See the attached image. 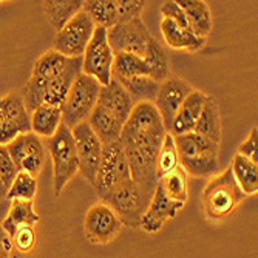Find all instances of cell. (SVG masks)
Listing matches in <instances>:
<instances>
[{
    "label": "cell",
    "mask_w": 258,
    "mask_h": 258,
    "mask_svg": "<svg viewBox=\"0 0 258 258\" xmlns=\"http://www.w3.org/2000/svg\"><path fill=\"white\" fill-rule=\"evenodd\" d=\"M161 14H162V19H169L173 23H176L178 27L190 30L189 23H187V19H185V14L181 10V7L178 5L176 0H167V2H164L161 5Z\"/></svg>",
    "instance_id": "39"
},
{
    "label": "cell",
    "mask_w": 258,
    "mask_h": 258,
    "mask_svg": "<svg viewBox=\"0 0 258 258\" xmlns=\"http://www.w3.org/2000/svg\"><path fill=\"white\" fill-rule=\"evenodd\" d=\"M7 150L14 161L19 172L37 176L43 167L46 149L43 141L33 132L17 136L13 143L7 146Z\"/></svg>",
    "instance_id": "13"
},
{
    "label": "cell",
    "mask_w": 258,
    "mask_h": 258,
    "mask_svg": "<svg viewBox=\"0 0 258 258\" xmlns=\"http://www.w3.org/2000/svg\"><path fill=\"white\" fill-rule=\"evenodd\" d=\"M161 34L170 48L184 50L187 53L201 51L207 43V39L197 36L192 30L178 27L176 23L169 19L161 20Z\"/></svg>",
    "instance_id": "21"
},
{
    "label": "cell",
    "mask_w": 258,
    "mask_h": 258,
    "mask_svg": "<svg viewBox=\"0 0 258 258\" xmlns=\"http://www.w3.org/2000/svg\"><path fill=\"white\" fill-rule=\"evenodd\" d=\"M10 200L7 198V200H2L0 201V224L4 223V220L7 218V215H8V209H10Z\"/></svg>",
    "instance_id": "42"
},
{
    "label": "cell",
    "mask_w": 258,
    "mask_h": 258,
    "mask_svg": "<svg viewBox=\"0 0 258 258\" xmlns=\"http://www.w3.org/2000/svg\"><path fill=\"white\" fill-rule=\"evenodd\" d=\"M31 132V114L27 110L19 93L4 96V118L0 122V146L7 147L10 143Z\"/></svg>",
    "instance_id": "16"
},
{
    "label": "cell",
    "mask_w": 258,
    "mask_h": 258,
    "mask_svg": "<svg viewBox=\"0 0 258 258\" xmlns=\"http://www.w3.org/2000/svg\"><path fill=\"white\" fill-rule=\"evenodd\" d=\"M17 173H19V170L16 167L14 161L11 159L7 147L0 146V179H2V182L5 184L7 189H10V185L14 181Z\"/></svg>",
    "instance_id": "38"
},
{
    "label": "cell",
    "mask_w": 258,
    "mask_h": 258,
    "mask_svg": "<svg viewBox=\"0 0 258 258\" xmlns=\"http://www.w3.org/2000/svg\"><path fill=\"white\" fill-rule=\"evenodd\" d=\"M81 73H82V57L70 59V62H68V65L63 72L46 85L45 95H43V104L62 108V105L68 96L70 88H72L75 79Z\"/></svg>",
    "instance_id": "18"
},
{
    "label": "cell",
    "mask_w": 258,
    "mask_h": 258,
    "mask_svg": "<svg viewBox=\"0 0 258 258\" xmlns=\"http://www.w3.org/2000/svg\"><path fill=\"white\" fill-rule=\"evenodd\" d=\"M230 170L246 197L255 195L258 192V166L255 162L235 153L232 158Z\"/></svg>",
    "instance_id": "29"
},
{
    "label": "cell",
    "mask_w": 258,
    "mask_h": 258,
    "mask_svg": "<svg viewBox=\"0 0 258 258\" xmlns=\"http://www.w3.org/2000/svg\"><path fill=\"white\" fill-rule=\"evenodd\" d=\"M152 34L143 19H135L125 23H116L107 30L108 45L114 54L128 53L144 57L147 43Z\"/></svg>",
    "instance_id": "11"
},
{
    "label": "cell",
    "mask_w": 258,
    "mask_h": 258,
    "mask_svg": "<svg viewBox=\"0 0 258 258\" xmlns=\"http://www.w3.org/2000/svg\"><path fill=\"white\" fill-rule=\"evenodd\" d=\"M166 135L153 102L135 104L121 133L119 143L128 159L132 179L150 197L158 184L156 158Z\"/></svg>",
    "instance_id": "1"
},
{
    "label": "cell",
    "mask_w": 258,
    "mask_h": 258,
    "mask_svg": "<svg viewBox=\"0 0 258 258\" xmlns=\"http://www.w3.org/2000/svg\"><path fill=\"white\" fill-rule=\"evenodd\" d=\"M82 0H48L43 2V13L50 25L59 31L82 10Z\"/></svg>",
    "instance_id": "27"
},
{
    "label": "cell",
    "mask_w": 258,
    "mask_h": 258,
    "mask_svg": "<svg viewBox=\"0 0 258 258\" xmlns=\"http://www.w3.org/2000/svg\"><path fill=\"white\" fill-rule=\"evenodd\" d=\"M4 118V96H0V122Z\"/></svg>",
    "instance_id": "44"
},
{
    "label": "cell",
    "mask_w": 258,
    "mask_h": 258,
    "mask_svg": "<svg viewBox=\"0 0 258 258\" xmlns=\"http://www.w3.org/2000/svg\"><path fill=\"white\" fill-rule=\"evenodd\" d=\"M39 221H40V217L34 209V201L13 200L10 203L8 215L0 226H2V229L11 237L19 227L36 226Z\"/></svg>",
    "instance_id": "25"
},
{
    "label": "cell",
    "mask_w": 258,
    "mask_h": 258,
    "mask_svg": "<svg viewBox=\"0 0 258 258\" xmlns=\"http://www.w3.org/2000/svg\"><path fill=\"white\" fill-rule=\"evenodd\" d=\"M45 149L53 164L54 195L59 197L65 185L79 173V159L72 130L60 124L57 132L50 139H45Z\"/></svg>",
    "instance_id": "4"
},
{
    "label": "cell",
    "mask_w": 258,
    "mask_h": 258,
    "mask_svg": "<svg viewBox=\"0 0 258 258\" xmlns=\"http://www.w3.org/2000/svg\"><path fill=\"white\" fill-rule=\"evenodd\" d=\"M116 82L121 84V87L128 93L135 104H138V102H153L156 98L158 88H159V84L155 82L153 79L147 78V76L119 79Z\"/></svg>",
    "instance_id": "33"
},
{
    "label": "cell",
    "mask_w": 258,
    "mask_h": 258,
    "mask_svg": "<svg viewBox=\"0 0 258 258\" xmlns=\"http://www.w3.org/2000/svg\"><path fill=\"white\" fill-rule=\"evenodd\" d=\"M70 59L59 54L54 50H50L43 53L33 67V73L28 82L23 85L20 96L22 101L25 104L27 110L34 111L37 107L43 104V95H45V88L53 79H56L63 70L67 68Z\"/></svg>",
    "instance_id": "6"
},
{
    "label": "cell",
    "mask_w": 258,
    "mask_h": 258,
    "mask_svg": "<svg viewBox=\"0 0 258 258\" xmlns=\"http://www.w3.org/2000/svg\"><path fill=\"white\" fill-rule=\"evenodd\" d=\"M144 60L147 62L149 72H150L149 78L153 79L155 82L161 84L167 78H170V60H169L167 51L161 45V42L156 40L153 36L150 37L147 43Z\"/></svg>",
    "instance_id": "28"
},
{
    "label": "cell",
    "mask_w": 258,
    "mask_h": 258,
    "mask_svg": "<svg viewBox=\"0 0 258 258\" xmlns=\"http://www.w3.org/2000/svg\"><path fill=\"white\" fill-rule=\"evenodd\" d=\"M13 247H16L19 252L28 253L36 247L37 243V233L34 226H23L19 227L11 235Z\"/></svg>",
    "instance_id": "36"
},
{
    "label": "cell",
    "mask_w": 258,
    "mask_h": 258,
    "mask_svg": "<svg viewBox=\"0 0 258 258\" xmlns=\"http://www.w3.org/2000/svg\"><path fill=\"white\" fill-rule=\"evenodd\" d=\"M194 133L220 144L221 141V114L218 102L214 96H207V101L198 116Z\"/></svg>",
    "instance_id": "24"
},
{
    "label": "cell",
    "mask_w": 258,
    "mask_h": 258,
    "mask_svg": "<svg viewBox=\"0 0 258 258\" xmlns=\"http://www.w3.org/2000/svg\"><path fill=\"white\" fill-rule=\"evenodd\" d=\"M150 72L147 62L144 57L136 56V54H128V53H119L114 54L113 60V68H111V76L113 79H130V78H138V76H147L149 78Z\"/></svg>",
    "instance_id": "30"
},
{
    "label": "cell",
    "mask_w": 258,
    "mask_h": 258,
    "mask_svg": "<svg viewBox=\"0 0 258 258\" xmlns=\"http://www.w3.org/2000/svg\"><path fill=\"white\" fill-rule=\"evenodd\" d=\"M184 206H185L184 203L172 201L170 198H167L166 194L162 192L161 185L156 184L153 197L146 209L143 218H141L139 227L147 233H158L164 227V224L173 220L179 214V210H182Z\"/></svg>",
    "instance_id": "17"
},
{
    "label": "cell",
    "mask_w": 258,
    "mask_h": 258,
    "mask_svg": "<svg viewBox=\"0 0 258 258\" xmlns=\"http://www.w3.org/2000/svg\"><path fill=\"white\" fill-rule=\"evenodd\" d=\"M95 30L96 25L93 23L90 16L81 10L62 30L56 33L53 50L68 59L82 57Z\"/></svg>",
    "instance_id": "8"
},
{
    "label": "cell",
    "mask_w": 258,
    "mask_h": 258,
    "mask_svg": "<svg viewBox=\"0 0 258 258\" xmlns=\"http://www.w3.org/2000/svg\"><path fill=\"white\" fill-rule=\"evenodd\" d=\"M7 195H8V189L5 187V184L0 179V201L2 200H7Z\"/></svg>",
    "instance_id": "43"
},
{
    "label": "cell",
    "mask_w": 258,
    "mask_h": 258,
    "mask_svg": "<svg viewBox=\"0 0 258 258\" xmlns=\"http://www.w3.org/2000/svg\"><path fill=\"white\" fill-rule=\"evenodd\" d=\"M113 60H114V53L111 51L108 45L107 30L96 27L82 56V73L96 79L101 84V87H105L113 79L111 76Z\"/></svg>",
    "instance_id": "9"
},
{
    "label": "cell",
    "mask_w": 258,
    "mask_h": 258,
    "mask_svg": "<svg viewBox=\"0 0 258 258\" xmlns=\"http://www.w3.org/2000/svg\"><path fill=\"white\" fill-rule=\"evenodd\" d=\"M175 138L179 166L187 176H214L220 166V144H215L197 133H185Z\"/></svg>",
    "instance_id": "3"
},
{
    "label": "cell",
    "mask_w": 258,
    "mask_h": 258,
    "mask_svg": "<svg viewBox=\"0 0 258 258\" xmlns=\"http://www.w3.org/2000/svg\"><path fill=\"white\" fill-rule=\"evenodd\" d=\"M62 124V108L42 104L31 111V132L40 139H50Z\"/></svg>",
    "instance_id": "26"
},
{
    "label": "cell",
    "mask_w": 258,
    "mask_h": 258,
    "mask_svg": "<svg viewBox=\"0 0 258 258\" xmlns=\"http://www.w3.org/2000/svg\"><path fill=\"white\" fill-rule=\"evenodd\" d=\"M122 223L113 210L104 204L96 203L88 209L84 220L85 237L93 244L111 243L122 230Z\"/></svg>",
    "instance_id": "14"
},
{
    "label": "cell",
    "mask_w": 258,
    "mask_h": 258,
    "mask_svg": "<svg viewBox=\"0 0 258 258\" xmlns=\"http://www.w3.org/2000/svg\"><path fill=\"white\" fill-rule=\"evenodd\" d=\"M87 124L93 130V133L98 136L102 146L118 143L124 128V124L101 105H96L95 110L91 111Z\"/></svg>",
    "instance_id": "22"
},
{
    "label": "cell",
    "mask_w": 258,
    "mask_h": 258,
    "mask_svg": "<svg viewBox=\"0 0 258 258\" xmlns=\"http://www.w3.org/2000/svg\"><path fill=\"white\" fill-rule=\"evenodd\" d=\"M0 4H2V2H0Z\"/></svg>",
    "instance_id": "45"
},
{
    "label": "cell",
    "mask_w": 258,
    "mask_h": 258,
    "mask_svg": "<svg viewBox=\"0 0 258 258\" xmlns=\"http://www.w3.org/2000/svg\"><path fill=\"white\" fill-rule=\"evenodd\" d=\"M178 166H179V156H178V150L175 146V138H173V135L167 133L162 141L158 158H156V176H158V179H161L162 176H166L167 173L175 170Z\"/></svg>",
    "instance_id": "34"
},
{
    "label": "cell",
    "mask_w": 258,
    "mask_h": 258,
    "mask_svg": "<svg viewBox=\"0 0 258 258\" xmlns=\"http://www.w3.org/2000/svg\"><path fill=\"white\" fill-rule=\"evenodd\" d=\"M256 139H258V128L252 127V130L249 132L247 138L243 141L238 147V155L247 158L249 161L256 164Z\"/></svg>",
    "instance_id": "40"
},
{
    "label": "cell",
    "mask_w": 258,
    "mask_h": 258,
    "mask_svg": "<svg viewBox=\"0 0 258 258\" xmlns=\"http://www.w3.org/2000/svg\"><path fill=\"white\" fill-rule=\"evenodd\" d=\"M116 5H118V23L141 19V14L146 8L143 0H116Z\"/></svg>",
    "instance_id": "37"
},
{
    "label": "cell",
    "mask_w": 258,
    "mask_h": 258,
    "mask_svg": "<svg viewBox=\"0 0 258 258\" xmlns=\"http://www.w3.org/2000/svg\"><path fill=\"white\" fill-rule=\"evenodd\" d=\"M158 184L161 185V189L166 194V197L170 198L172 201H178L184 204L187 203V198H189V176H187V173L181 166H178L175 170L158 179Z\"/></svg>",
    "instance_id": "32"
},
{
    "label": "cell",
    "mask_w": 258,
    "mask_h": 258,
    "mask_svg": "<svg viewBox=\"0 0 258 258\" xmlns=\"http://www.w3.org/2000/svg\"><path fill=\"white\" fill-rule=\"evenodd\" d=\"M244 198L246 195L233 178L230 167H227L221 173L214 175L204 187L201 197L204 217L214 223L224 221L233 215Z\"/></svg>",
    "instance_id": "2"
},
{
    "label": "cell",
    "mask_w": 258,
    "mask_h": 258,
    "mask_svg": "<svg viewBox=\"0 0 258 258\" xmlns=\"http://www.w3.org/2000/svg\"><path fill=\"white\" fill-rule=\"evenodd\" d=\"M72 133L75 138V146L79 159V172L82 173V176L88 184L95 187L104 146L101 144L98 136L93 133L87 121L73 127Z\"/></svg>",
    "instance_id": "12"
},
{
    "label": "cell",
    "mask_w": 258,
    "mask_h": 258,
    "mask_svg": "<svg viewBox=\"0 0 258 258\" xmlns=\"http://www.w3.org/2000/svg\"><path fill=\"white\" fill-rule=\"evenodd\" d=\"M11 253H13L11 237L0 226V258H11Z\"/></svg>",
    "instance_id": "41"
},
{
    "label": "cell",
    "mask_w": 258,
    "mask_h": 258,
    "mask_svg": "<svg viewBox=\"0 0 258 258\" xmlns=\"http://www.w3.org/2000/svg\"><path fill=\"white\" fill-rule=\"evenodd\" d=\"M150 200L152 197L141 189L132 178L99 197V201L107 204L118 215L122 226L133 229L139 227L141 218H143Z\"/></svg>",
    "instance_id": "5"
},
{
    "label": "cell",
    "mask_w": 258,
    "mask_h": 258,
    "mask_svg": "<svg viewBox=\"0 0 258 258\" xmlns=\"http://www.w3.org/2000/svg\"><path fill=\"white\" fill-rule=\"evenodd\" d=\"M37 194V178L19 172L11 182L7 198L10 201L13 200H22V201H34Z\"/></svg>",
    "instance_id": "35"
},
{
    "label": "cell",
    "mask_w": 258,
    "mask_h": 258,
    "mask_svg": "<svg viewBox=\"0 0 258 258\" xmlns=\"http://www.w3.org/2000/svg\"><path fill=\"white\" fill-rule=\"evenodd\" d=\"M101 91V84L84 73H81L62 105V124L70 130L81 122H85L91 111L98 105V98Z\"/></svg>",
    "instance_id": "7"
},
{
    "label": "cell",
    "mask_w": 258,
    "mask_h": 258,
    "mask_svg": "<svg viewBox=\"0 0 258 258\" xmlns=\"http://www.w3.org/2000/svg\"><path fill=\"white\" fill-rule=\"evenodd\" d=\"M98 105L104 107L114 118H118L122 124H125L135 107V102L128 93L121 87V84L111 79L108 85L101 87Z\"/></svg>",
    "instance_id": "20"
},
{
    "label": "cell",
    "mask_w": 258,
    "mask_h": 258,
    "mask_svg": "<svg viewBox=\"0 0 258 258\" xmlns=\"http://www.w3.org/2000/svg\"><path fill=\"white\" fill-rule=\"evenodd\" d=\"M82 10L99 28L110 30L118 23V5H116V0H87V2H84Z\"/></svg>",
    "instance_id": "31"
},
{
    "label": "cell",
    "mask_w": 258,
    "mask_h": 258,
    "mask_svg": "<svg viewBox=\"0 0 258 258\" xmlns=\"http://www.w3.org/2000/svg\"><path fill=\"white\" fill-rule=\"evenodd\" d=\"M178 5L185 14L189 28L200 37L207 39L212 33L214 19L209 5L203 0H176Z\"/></svg>",
    "instance_id": "23"
},
{
    "label": "cell",
    "mask_w": 258,
    "mask_h": 258,
    "mask_svg": "<svg viewBox=\"0 0 258 258\" xmlns=\"http://www.w3.org/2000/svg\"><path fill=\"white\" fill-rule=\"evenodd\" d=\"M130 178H132L130 166H128L125 152L122 149V144L118 141V143L104 146L99 170H98L96 182H95L98 198L104 195L105 192H108L110 189H113V187H116L118 184Z\"/></svg>",
    "instance_id": "10"
},
{
    "label": "cell",
    "mask_w": 258,
    "mask_h": 258,
    "mask_svg": "<svg viewBox=\"0 0 258 258\" xmlns=\"http://www.w3.org/2000/svg\"><path fill=\"white\" fill-rule=\"evenodd\" d=\"M194 91V87L182 78L178 76H170L164 82L159 84L156 98L153 101V105L156 107L161 121L164 124L167 133H170L172 122L175 119V116L182 105L184 99Z\"/></svg>",
    "instance_id": "15"
},
{
    "label": "cell",
    "mask_w": 258,
    "mask_h": 258,
    "mask_svg": "<svg viewBox=\"0 0 258 258\" xmlns=\"http://www.w3.org/2000/svg\"><path fill=\"white\" fill-rule=\"evenodd\" d=\"M207 96L209 95H206L204 91L194 88V91L184 99L182 105L179 107L175 119L172 122L170 135L179 136V135H185V133L194 132L198 116L201 114V110L207 101Z\"/></svg>",
    "instance_id": "19"
}]
</instances>
